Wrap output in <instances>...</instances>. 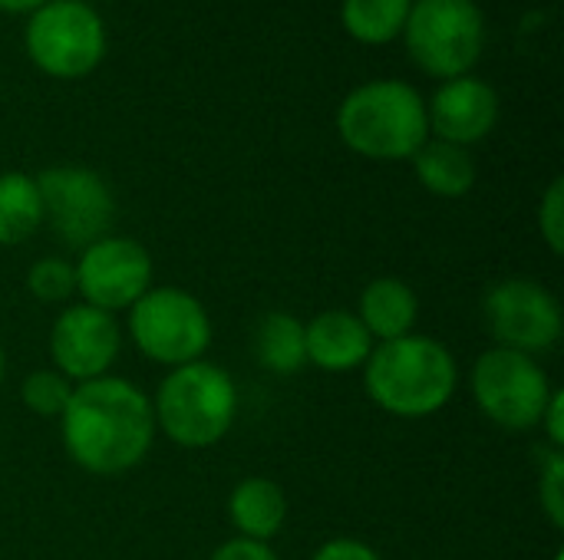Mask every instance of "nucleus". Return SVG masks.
Segmentation results:
<instances>
[{
  "instance_id": "nucleus-1",
  "label": "nucleus",
  "mask_w": 564,
  "mask_h": 560,
  "mask_svg": "<svg viewBox=\"0 0 564 560\" xmlns=\"http://www.w3.org/2000/svg\"><path fill=\"white\" fill-rule=\"evenodd\" d=\"M59 419L69 459L89 475H122L135 469L155 439L152 399L119 376L76 383Z\"/></svg>"
},
{
  "instance_id": "nucleus-2",
  "label": "nucleus",
  "mask_w": 564,
  "mask_h": 560,
  "mask_svg": "<svg viewBox=\"0 0 564 560\" xmlns=\"http://www.w3.org/2000/svg\"><path fill=\"white\" fill-rule=\"evenodd\" d=\"M367 396L390 416L426 419L449 406L459 386V370L446 343L420 333L377 343L364 363Z\"/></svg>"
},
{
  "instance_id": "nucleus-3",
  "label": "nucleus",
  "mask_w": 564,
  "mask_h": 560,
  "mask_svg": "<svg viewBox=\"0 0 564 560\" xmlns=\"http://www.w3.org/2000/svg\"><path fill=\"white\" fill-rule=\"evenodd\" d=\"M337 132L347 149L373 162L413 158L430 139L426 99L403 79L357 86L337 109Z\"/></svg>"
},
{
  "instance_id": "nucleus-4",
  "label": "nucleus",
  "mask_w": 564,
  "mask_h": 560,
  "mask_svg": "<svg viewBox=\"0 0 564 560\" xmlns=\"http://www.w3.org/2000/svg\"><path fill=\"white\" fill-rule=\"evenodd\" d=\"M155 429L182 449H208L228 436L238 416L235 380L205 360L175 366L152 399Z\"/></svg>"
},
{
  "instance_id": "nucleus-5",
  "label": "nucleus",
  "mask_w": 564,
  "mask_h": 560,
  "mask_svg": "<svg viewBox=\"0 0 564 560\" xmlns=\"http://www.w3.org/2000/svg\"><path fill=\"white\" fill-rule=\"evenodd\" d=\"M403 36L413 63L446 83L479 63L486 23L476 0H413Z\"/></svg>"
},
{
  "instance_id": "nucleus-6",
  "label": "nucleus",
  "mask_w": 564,
  "mask_h": 560,
  "mask_svg": "<svg viewBox=\"0 0 564 560\" xmlns=\"http://www.w3.org/2000/svg\"><path fill=\"white\" fill-rule=\"evenodd\" d=\"M30 63L53 79H83L106 56V26L83 0H46L23 30Z\"/></svg>"
},
{
  "instance_id": "nucleus-7",
  "label": "nucleus",
  "mask_w": 564,
  "mask_h": 560,
  "mask_svg": "<svg viewBox=\"0 0 564 560\" xmlns=\"http://www.w3.org/2000/svg\"><path fill=\"white\" fill-rule=\"evenodd\" d=\"M129 337L142 356L162 366H185L212 347L208 310L182 287H149L129 307Z\"/></svg>"
},
{
  "instance_id": "nucleus-8",
  "label": "nucleus",
  "mask_w": 564,
  "mask_h": 560,
  "mask_svg": "<svg viewBox=\"0 0 564 560\" xmlns=\"http://www.w3.org/2000/svg\"><path fill=\"white\" fill-rule=\"evenodd\" d=\"M552 396V383L535 356L492 347L473 366V399L502 429L525 432L539 426Z\"/></svg>"
},
{
  "instance_id": "nucleus-9",
  "label": "nucleus",
  "mask_w": 564,
  "mask_h": 560,
  "mask_svg": "<svg viewBox=\"0 0 564 560\" xmlns=\"http://www.w3.org/2000/svg\"><path fill=\"white\" fill-rule=\"evenodd\" d=\"M40 205H43V221L50 231L66 244V248H89L93 241L106 238L116 201L109 185L79 165H56L40 172L36 178Z\"/></svg>"
},
{
  "instance_id": "nucleus-10",
  "label": "nucleus",
  "mask_w": 564,
  "mask_h": 560,
  "mask_svg": "<svg viewBox=\"0 0 564 560\" xmlns=\"http://www.w3.org/2000/svg\"><path fill=\"white\" fill-rule=\"evenodd\" d=\"M76 271V294L83 304L116 314L129 310L152 287V257L132 238H99L83 248Z\"/></svg>"
},
{
  "instance_id": "nucleus-11",
  "label": "nucleus",
  "mask_w": 564,
  "mask_h": 560,
  "mask_svg": "<svg viewBox=\"0 0 564 560\" xmlns=\"http://www.w3.org/2000/svg\"><path fill=\"white\" fill-rule=\"evenodd\" d=\"M486 323L499 347L535 356L562 340V304L535 281H502L486 294Z\"/></svg>"
},
{
  "instance_id": "nucleus-12",
  "label": "nucleus",
  "mask_w": 564,
  "mask_h": 560,
  "mask_svg": "<svg viewBox=\"0 0 564 560\" xmlns=\"http://www.w3.org/2000/svg\"><path fill=\"white\" fill-rule=\"evenodd\" d=\"M119 347H122V333L116 317L89 304L66 307L50 330L53 366L69 383H89L109 376Z\"/></svg>"
},
{
  "instance_id": "nucleus-13",
  "label": "nucleus",
  "mask_w": 564,
  "mask_h": 560,
  "mask_svg": "<svg viewBox=\"0 0 564 560\" xmlns=\"http://www.w3.org/2000/svg\"><path fill=\"white\" fill-rule=\"evenodd\" d=\"M426 116L430 132H436V139L466 149L482 142L496 129L499 96L479 76H456L433 92V102H426Z\"/></svg>"
},
{
  "instance_id": "nucleus-14",
  "label": "nucleus",
  "mask_w": 564,
  "mask_h": 560,
  "mask_svg": "<svg viewBox=\"0 0 564 560\" xmlns=\"http://www.w3.org/2000/svg\"><path fill=\"white\" fill-rule=\"evenodd\" d=\"M307 363L327 373H350L364 366L373 353V337L350 310H324L304 323Z\"/></svg>"
},
{
  "instance_id": "nucleus-15",
  "label": "nucleus",
  "mask_w": 564,
  "mask_h": 560,
  "mask_svg": "<svg viewBox=\"0 0 564 560\" xmlns=\"http://www.w3.org/2000/svg\"><path fill=\"white\" fill-rule=\"evenodd\" d=\"M360 323L373 337V343L400 340L413 333L416 317H420V300L406 281L397 277H377L364 287L360 294Z\"/></svg>"
},
{
  "instance_id": "nucleus-16",
  "label": "nucleus",
  "mask_w": 564,
  "mask_h": 560,
  "mask_svg": "<svg viewBox=\"0 0 564 560\" xmlns=\"http://www.w3.org/2000/svg\"><path fill=\"white\" fill-rule=\"evenodd\" d=\"M228 518L238 538L268 545L288 518V498L271 479H245L228 498Z\"/></svg>"
},
{
  "instance_id": "nucleus-17",
  "label": "nucleus",
  "mask_w": 564,
  "mask_h": 560,
  "mask_svg": "<svg viewBox=\"0 0 564 560\" xmlns=\"http://www.w3.org/2000/svg\"><path fill=\"white\" fill-rule=\"evenodd\" d=\"M413 168L420 185L440 198H463L476 185V162L469 149L443 139H426V145L413 155Z\"/></svg>"
},
{
  "instance_id": "nucleus-18",
  "label": "nucleus",
  "mask_w": 564,
  "mask_h": 560,
  "mask_svg": "<svg viewBox=\"0 0 564 560\" xmlns=\"http://www.w3.org/2000/svg\"><path fill=\"white\" fill-rule=\"evenodd\" d=\"M254 353L258 363L268 373L291 376L307 363V343H304V323L294 314L274 310L261 320L254 333Z\"/></svg>"
},
{
  "instance_id": "nucleus-19",
  "label": "nucleus",
  "mask_w": 564,
  "mask_h": 560,
  "mask_svg": "<svg viewBox=\"0 0 564 560\" xmlns=\"http://www.w3.org/2000/svg\"><path fill=\"white\" fill-rule=\"evenodd\" d=\"M43 224L36 182L23 172L0 175V248L23 244Z\"/></svg>"
},
{
  "instance_id": "nucleus-20",
  "label": "nucleus",
  "mask_w": 564,
  "mask_h": 560,
  "mask_svg": "<svg viewBox=\"0 0 564 560\" xmlns=\"http://www.w3.org/2000/svg\"><path fill=\"white\" fill-rule=\"evenodd\" d=\"M410 7L413 0H344L340 23L354 40L380 46L403 36Z\"/></svg>"
},
{
  "instance_id": "nucleus-21",
  "label": "nucleus",
  "mask_w": 564,
  "mask_h": 560,
  "mask_svg": "<svg viewBox=\"0 0 564 560\" xmlns=\"http://www.w3.org/2000/svg\"><path fill=\"white\" fill-rule=\"evenodd\" d=\"M73 396V386L66 376H59L56 370H36L23 380L20 386V399L30 413L43 416V419H53V416H63L66 403Z\"/></svg>"
},
{
  "instance_id": "nucleus-22",
  "label": "nucleus",
  "mask_w": 564,
  "mask_h": 560,
  "mask_svg": "<svg viewBox=\"0 0 564 560\" xmlns=\"http://www.w3.org/2000/svg\"><path fill=\"white\" fill-rule=\"evenodd\" d=\"M26 290L43 304H63L76 294V271L63 257H43L26 271Z\"/></svg>"
},
{
  "instance_id": "nucleus-23",
  "label": "nucleus",
  "mask_w": 564,
  "mask_h": 560,
  "mask_svg": "<svg viewBox=\"0 0 564 560\" xmlns=\"http://www.w3.org/2000/svg\"><path fill=\"white\" fill-rule=\"evenodd\" d=\"M539 502L552 528H564V455L558 449L542 452V479H539Z\"/></svg>"
},
{
  "instance_id": "nucleus-24",
  "label": "nucleus",
  "mask_w": 564,
  "mask_h": 560,
  "mask_svg": "<svg viewBox=\"0 0 564 560\" xmlns=\"http://www.w3.org/2000/svg\"><path fill=\"white\" fill-rule=\"evenodd\" d=\"M539 231L552 254H564V178H555L539 205Z\"/></svg>"
},
{
  "instance_id": "nucleus-25",
  "label": "nucleus",
  "mask_w": 564,
  "mask_h": 560,
  "mask_svg": "<svg viewBox=\"0 0 564 560\" xmlns=\"http://www.w3.org/2000/svg\"><path fill=\"white\" fill-rule=\"evenodd\" d=\"M311 560H383L370 545L354 541V538H334L327 545L317 548V554Z\"/></svg>"
},
{
  "instance_id": "nucleus-26",
  "label": "nucleus",
  "mask_w": 564,
  "mask_h": 560,
  "mask_svg": "<svg viewBox=\"0 0 564 560\" xmlns=\"http://www.w3.org/2000/svg\"><path fill=\"white\" fill-rule=\"evenodd\" d=\"M212 560H278V554L261 545V541H248V538H231L221 548H215Z\"/></svg>"
},
{
  "instance_id": "nucleus-27",
  "label": "nucleus",
  "mask_w": 564,
  "mask_h": 560,
  "mask_svg": "<svg viewBox=\"0 0 564 560\" xmlns=\"http://www.w3.org/2000/svg\"><path fill=\"white\" fill-rule=\"evenodd\" d=\"M539 426H545L552 449H558V452H562L564 449V393L562 389H552L549 406H545V413H542Z\"/></svg>"
},
{
  "instance_id": "nucleus-28",
  "label": "nucleus",
  "mask_w": 564,
  "mask_h": 560,
  "mask_svg": "<svg viewBox=\"0 0 564 560\" xmlns=\"http://www.w3.org/2000/svg\"><path fill=\"white\" fill-rule=\"evenodd\" d=\"M46 0H0V10H7V13H33Z\"/></svg>"
},
{
  "instance_id": "nucleus-29",
  "label": "nucleus",
  "mask_w": 564,
  "mask_h": 560,
  "mask_svg": "<svg viewBox=\"0 0 564 560\" xmlns=\"http://www.w3.org/2000/svg\"><path fill=\"white\" fill-rule=\"evenodd\" d=\"M3 373H7V356H3V347H0V383H3Z\"/></svg>"
}]
</instances>
